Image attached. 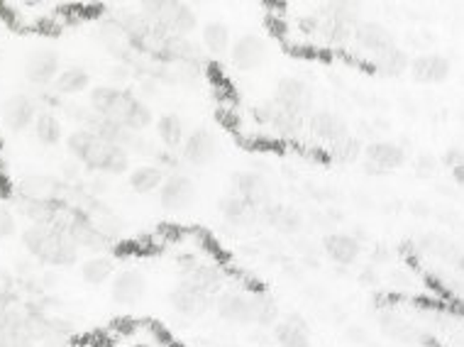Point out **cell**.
<instances>
[{
	"instance_id": "1",
	"label": "cell",
	"mask_w": 464,
	"mask_h": 347,
	"mask_svg": "<svg viewBox=\"0 0 464 347\" xmlns=\"http://www.w3.org/2000/svg\"><path fill=\"white\" fill-rule=\"evenodd\" d=\"M139 15L145 18V22L159 40L167 35L188 37L198 28L196 11L181 0H147V3H142Z\"/></svg>"
},
{
	"instance_id": "2",
	"label": "cell",
	"mask_w": 464,
	"mask_h": 347,
	"mask_svg": "<svg viewBox=\"0 0 464 347\" xmlns=\"http://www.w3.org/2000/svg\"><path fill=\"white\" fill-rule=\"evenodd\" d=\"M81 164L89 171H96V174L100 171V174H108V177H120V174H128L130 171V152L118 147V145H108V142L93 139V145L83 154Z\"/></svg>"
},
{
	"instance_id": "3",
	"label": "cell",
	"mask_w": 464,
	"mask_h": 347,
	"mask_svg": "<svg viewBox=\"0 0 464 347\" xmlns=\"http://www.w3.org/2000/svg\"><path fill=\"white\" fill-rule=\"evenodd\" d=\"M274 103H277L281 110H287V113H294V115H298V118H306V115L313 113L316 91L311 89L303 79L284 76V79H279L277 83Z\"/></svg>"
},
{
	"instance_id": "4",
	"label": "cell",
	"mask_w": 464,
	"mask_h": 347,
	"mask_svg": "<svg viewBox=\"0 0 464 347\" xmlns=\"http://www.w3.org/2000/svg\"><path fill=\"white\" fill-rule=\"evenodd\" d=\"M365 157V171L372 177H386L396 169H401L405 164V149L396 142H386V139H376L369 142L362 149Z\"/></svg>"
},
{
	"instance_id": "5",
	"label": "cell",
	"mask_w": 464,
	"mask_h": 347,
	"mask_svg": "<svg viewBox=\"0 0 464 347\" xmlns=\"http://www.w3.org/2000/svg\"><path fill=\"white\" fill-rule=\"evenodd\" d=\"M169 304L174 306L177 313L186 318H201L206 311L213 308L216 304V296H210L206 294L203 288H198L196 284H191L188 279H184L181 284L171 288V294H169Z\"/></svg>"
},
{
	"instance_id": "6",
	"label": "cell",
	"mask_w": 464,
	"mask_h": 347,
	"mask_svg": "<svg viewBox=\"0 0 464 347\" xmlns=\"http://www.w3.org/2000/svg\"><path fill=\"white\" fill-rule=\"evenodd\" d=\"M196 184L186 174H169L159 189V206L169 213H181L196 201Z\"/></svg>"
},
{
	"instance_id": "7",
	"label": "cell",
	"mask_w": 464,
	"mask_h": 347,
	"mask_svg": "<svg viewBox=\"0 0 464 347\" xmlns=\"http://www.w3.org/2000/svg\"><path fill=\"white\" fill-rule=\"evenodd\" d=\"M217 152H220V145H217L216 132L208 128H196L193 132H186V139L181 145L184 162L196 169L208 167L217 157Z\"/></svg>"
},
{
	"instance_id": "8",
	"label": "cell",
	"mask_w": 464,
	"mask_h": 347,
	"mask_svg": "<svg viewBox=\"0 0 464 347\" xmlns=\"http://www.w3.org/2000/svg\"><path fill=\"white\" fill-rule=\"evenodd\" d=\"M59 51L51 50V47H40V50H32L28 54L22 71H25V79L30 81L32 86H50L59 76Z\"/></svg>"
},
{
	"instance_id": "9",
	"label": "cell",
	"mask_w": 464,
	"mask_h": 347,
	"mask_svg": "<svg viewBox=\"0 0 464 347\" xmlns=\"http://www.w3.org/2000/svg\"><path fill=\"white\" fill-rule=\"evenodd\" d=\"M0 115H3V125L11 132H25L35 125L40 113H37V103L28 93H12L3 100Z\"/></svg>"
},
{
	"instance_id": "10",
	"label": "cell",
	"mask_w": 464,
	"mask_h": 347,
	"mask_svg": "<svg viewBox=\"0 0 464 347\" xmlns=\"http://www.w3.org/2000/svg\"><path fill=\"white\" fill-rule=\"evenodd\" d=\"M42 264H50V267H74L76 259H79V245L71 240L67 233V225L54 223V233H51L47 248L42 249V255L37 257Z\"/></svg>"
},
{
	"instance_id": "11",
	"label": "cell",
	"mask_w": 464,
	"mask_h": 347,
	"mask_svg": "<svg viewBox=\"0 0 464 347\" xmlns=\"http://www.w3.org/2000/svg\"><path fill=\"white\" fill-rule=\"evenodd\" d=\"M230 61L240 71H255L267 61V42L257 35H242L230 44Z\"/></svg>"
},
{
	"instance_id": "12",
	"label": "cell",
	"mask_w": 464,
	"mask_h": 347,
	"mask_svg": "<svg viewBox=\"0 0 464 347\" xmlns=\"http://www.w3.org/2000/svg\"><path fill=\"white\" fill-rule=\"evenodd\" d=\"M213 306H216L217 316L232 326H255L252 296L242 294V291H220Z\"/></svg>"
},
{
	"instance_id": "13",
	"label": "cell",
	"mask_w": 464,
	"mask_h": 347,
	"mask_svg": "<svg viewBox=\"0 0 464 347\" xmlns=\"http://www.w3.org/2000/svg\"><path fill=\"white\" fill-rule=\"evenodd\" d=\"M145 291H147V279L138 269H122L110 284V296L118 306H138Z\"/></svg>"
},
{
	"instance_id": "14",
	"label": "cell",
	"mask_w": 464,
	"mask_h": 347,
	"mask_svg": "<svg viewBox=\"0 0 464 347\" xmlns=\"http://www.w3.org/2000/svg\"><path fill=\"white\" fill-rule=\"evenodd\" d=\"M132 93L118 89V86H96L89 91V108L100 115V118L115 120L118 122L122 110L128 106V100Z\"/></svg>"
},
{
	"instance_id": "15",
	"label": "cell",
	"mask_w": 464,
	"mask_h": 347,
	"mask_svg": "<svg viewBox=\"0 0 464 347\" xmlns=\"http://www.w3.org/2000/svg\"><path fill=\"white\" fill-rule=\"evenodd\" d=\"M232 186H235V196L252 203L255 209L262 210L271 203V186L257 171H238L232 177Z\"/></svg>"
},
{
	"instance_id": "16",
	"label": "cell",
	"mask_w": 464,
	"mask_h": 347,
	"mask_svg": "<svg viewBox=\"0 0 464 347\" xmlns=\"http://www.w3.org/2000/svg\"><path fill=\"white\" fill-rule=\"evenodd\" d=\"M323 252L337 267H350L362 255V242L347 233H327L323 238Z\"/></svg>"
},
{
	"instance_id": "17",
	"label": "cell",
	"mask_w": 464,
	"mask_h": 347,
	"mask_svg": "<svg viewBox=\"0 0 464 347\" xmlns=\"http://www.w3.org/2000/svg\"><path fill=\"white\" fill-rule=\"evenodd\" d=\"M352 40L362 47L365 51H369L372 57L379 54V51L394 47V32L386 30L381 22H372V20H359L352 30Z\"/></svg>"
},
{
	"instance_id": "18",
	"label": "cell",
	"mask_w": 464,
	"mask_h": 347,
	"mask_svg": "<svg viewBox=\"0 0 464 347\" xmlns=\"http://www.w3.org/2000/svg\"><path fill=\"white\" fill-rule=\"evenodd\" d=\"M308 128H311V132L318 139H323L327 145H335L337 139L350 135L347 120L340 113H335V110H316V113H311Z\"/></svg>"
},
{
	"instance_id": "19",
	"label": "cell",
	"mask_w": 464,
	"mask_h": 347,
	"mask_svg": "<svg viewBox=\"0 0 464 347\" xmlns=\"http://www.w3.org/2000/svg\"><path fill=\"white\" fill-rule=\"evenodd\" d=\"M408 71L418 83H443L450 76L452 64L443 54H421V57L411 59Z\"/></svg>"
},
{
	"instance_id": "20",
	"label": "cell",
	"mask_w": 464,
	"mask_h": 347,
	"mask_svg": "<svg viewBox=\"0 0 464 347\" xmlns=\"http://www.w3.org/2000/svg\"><path fill=\"white\" fill-rule=\"evenodd\" d=\"M259 218L274 230H279L281 235H296L303 228L301 210L294 209V206H287V203H269V206L259 210Z\"/></svg>"
},
{
	"instance_id": "21",
	"label": "cell",
	"mask_w": 464,
	"mask_h": 347,
	"mask_svg": "<svg viewBox=\"0 0 464 347\" xmlns=\"http://www.w3.org/2000/svg\"><path fill=\"white\" fill-rule=\"evenodd\" d=\"M257 118L262 120V122H269V125L277 130L279 135H284V138H294V135H298V132L303 130V118H298V115H294V113L281 110L274 100H269V103H262V106H259Z\"/></svg>"
},
{
	"instance_id": "22",
	"label": "cell",
	"mask_w": 464,
	"mask_h": 347,
	"mask_svg": "<svg viewBox=\"0 0 464 347\" xmlns=\"http://www.w3.org/2000/svg\"><path fill=\"white\" fill-rule=\"evenodd\" d=\"M274 340L279 347H311L308 323L298 313L281 318L274 326Z\"/></svg>"
},
{
	"instance_id": "23",
	"label": "cell",
	"mask_w": 464,
	"mask_h": 347,
	"mask_svg": "<svg viewBox=\"0 0 464 347\" xmlns=\"http://www.w3.org/2000/svg\"><path fill=\"white\" fill-rule=\"evenodd\" d=\"M217 209L223 213V218L230 225H235V228H249V225H255L259 220V209H255L252 203H248L245 199H240L235 193H227L220 199L217 203Z\"/></svg>"
},
{
	"instance_id": "24",
	"label": "cell",
	"mask_w": 464,
	"mask_h": 347,
	"mask_svg": "<svg viewBox=\"0 0 464 347\" xmlns=\"http://www.w3.org/2000/svg\"><path fill=\"white\" fill-rule=\"evenodd\" d=\"M161 59L181 61V64H198L201 59V50L188 37H177V35H167L157 42L154 47Z\"/></svg>"
},
{
	"instance_id": "25",
	"label": "cell",
	"mask_w": 464,
	"mask_h": 347,
	"mask_svg": "<svg viewBox=\"0 0 464 347\" xmlns=\"http://www.w3.org/2000/svg\"><path fill=\"white\" fill-rule=\"evenodd\" d=\"M37 343L25 330V316L3 311L0 313V347H35Z\"/></svg>"
},
{
	"instance_id": "26",
	"label": "cell",
	"mask_w": 464,
	"mask_h": 347,
	"mask_svg": "<svg viewBox=\"0 0 464 347\" xmlns=\"http://www.w3.org/2000/svg\"><path fill=\"white\" fill-rule=\"evenodd\" d=\"M372 64H374V69L381 74V76H404L408 67H411V57H408V51L401 50V47H389V50L379 51L372 57Z\"/></svg>"
},
{
	"instance_id": "27",
	"label": "cell",
	"mask_w": 464,
	"mask_h": 347,
	"mask_svg": "<svg viewBox=\"0 0 464 347\" xmlns=\"http://www.w3.org/2000/svg\"><path fill=\"white\" fill-rule=\"evenodd\" d=\"M118 122L130 132H145L154 122V113H152V108L145 100H139L138 96H130L128 106L122 110Z\"/></svg>"
},
{
	"instance_id": "28",
	"label": "cell",
	"mask_w": 464,
	"mask_h": 347,
	"mask_svg": "<svg viewBox=\"0 0 464 347\" xmlns=\"http://www.w3.org/2000/svg\"><path fill=\"white\" fill-rule=\"evenodd\" d=\"M130 177V186L135 193H142V196H147V193H154V191L161 189V184L167 179V174L161 171V169L154 164H142V167L132 169L128 174Z\"/></svg>"
},
{
	"instance_id": "29",
	"label": "cell",
	"mask_w": 464,
	"mask_h": 347,
	"mask_svg": "<svg viewBox=\"0 0 464 347\" xmlns=\"http://www.w3.org/2000/svg\"><path fill=\"white\" fill-rule=\"evenodd\" d=\"M51 89L57 91L59 96H79L83 91H90V76L86 69L79 67H69V69H61L59 76L54 79Z\"/></svg>"
},
{
	"instance_id": "30",
	"label": "cell",
	"mask_w": 464,
	"mask_h": 347,
	"mask_svg": "<svg viewBox=\"0 0 464 347\" xmlns=\"http://www.w3.org/2000/svg\"><path fill=\"white\" fill-rule=\"evenodd\" d=\"M67 233H69L71 240H74L79 248H90V249L103 248V233H100L90 220L79 216V213L67 223Z\"/></svg>"
},
{
	"instance_id": "31",
	"label": "cell",
	"mask_w": 464,
	"mask_h": 347,
	"mask_svg": "<svg viewBox=\"0 0 464 347\" xmlns=\"http://www.w3.org/2000/svg\"><path fill=\"white\" fill-rule=\"evenodd\" d=\"M61 189V184L54 177H47V174H30L25 177L18 184V191L20 196L18 199H50L57 191Z\"/></svg>"
},
{
	"instance_id": "32",
	"label": "cell",
	"mask_w": 464,
	"mask_h": 347,
	"mask_svg": "<svg viewBox=\"0 0 464 347\" xmlns=\"http://www.w3.org/2000/svg\"><path fill=\"white\" fill-rule=\"evenodd\" d=\"M201 37H203V47H206L213 57H223L225 51H230V44H232V35H230V28H227L225 22H206Z\"/></svg>"
},
{
	"instance_id": "33",
	"label": "cell",
	"mask_w": 464,
	"mask_h": 347,
	"mask_svg": "<svg viewBox=\"0 0 464 347\" xmlns=\"http://www.w3.org/2000/svg\"><path fill=\"white\" fill-rule=\"evenodd\" d=\"M157 135L167 149H178L186 139V125L177 113H164L157 120Z\"/></svg>"
},
{
	"instance_id": "34",
	"label": "cell",
	"mask_w": 464,
	"mask_h": 347,
	"mask_svg": "<svg viewBox=\"0 0 464 347\" xmlns=\"http://www.w3.org/2000/svg\"><path fill=\"white\" fill-rule=\"evenodd\" d=\"M113 277H115V264L106 255H96V257L86 259L81 264V279L86 284H90V287H100V284H106Z\"/></svg>"
},
{
	"instance_id": "35",
	"label": "cell",
	"mask_w": 464,
	"mask_h": 347,
	"mask_svg": "<svg viewBox=\"0 0 464 347\" xmlns=\"http://www.w3.org/2000/svg\"><path fill=\"white\" fill-rule=\"evenodd\" d=\"M186 279L191 284H196L198 288H203L210 296H217L223 291V284H225V274L213 264H196V269Z\"/></svg>"
},
{
	"instance_id": "36",
	"label": "cell",
	"mask_w": 464,
	"mask_h": 347,
	"mask_svg": "<svg viewBox=\"0 0 464 347\" xmlns=\"http://www.w3.org/2000/svg\"><path fill=\"white\" fill-rule=\"evenodd\" d=\"M32 128H35V138L40 139V145H44V147H54L64 138L61 120L54 113H40Z\"/></svg>"
},
{
	"instance_id": "37",
	"label": "cell",
	"mask_w": 464,
	"mask_h": 347,
	"mask_svg": "<svg viewBox=\"0 0 464 347\" xmlns=\"http://www.w3.org/2000/svg\"><path fill=\"white\" fill-rule=\"evenodd\" d=\"M74 333H76V327H74L71 320H67V318H50L40 343L44 347H67Z\"/></svg>"
},
{
	"instance_id": "38",
	"label": "cell",
	"mask_w": 464,
	"mask_h": 347,
	"mask_svg": "<svg viewBox=\"0 0 464 347\" xmlns=\"http://www.w3.org/2000/svg\"><path fill=\"white\" fill-rule=\"evenodd\" d=\"M252 316L257 326L274 327L281 320V308L269 294H257V296H252Z\"/></svg>"
},
{
	"instance_id": "39",
	"label": "cell",
	"mask_w": 464,
	"mask_h": 347,
	"mask_svg": "<svg viewBox=\"0 0 464 347\" xmlns=\"http://www.w3.org/2000/svg\"><path fill=\"white\" fill-rule=\"evenodd\" d=\"M51 233H54V225H42V223H32L30 228L22 230V248L30 252L32 257H40L42 249L47 248Z\"/></svg>"
},
{
	"instance_id": "40",
	"label": "cell",
	"mask_w": 464,
	"mask_h": 347,
	"mask_svg": "<svg viewBox=\"0 0 464 347\" xmlns=\"http://www.w3.org/2000/svg\"><path fill=\"white\" fill-rule=\"evenodd\" d=\"M318 20H320L318 32H320V37H323L327 47H345L347 42L352 40V30L355 28H350L345 22L330 20V18H318Z\"/></svg>"
},
{
	"instance_id": "41",
	"label": "cell",
	"mask_w": 464,
	"mask_h": 347,
	"mask_svg": "<svg viewBox=\"0 0 464 347\" xmlns=\"http://www.w3.org/2000/svg\"><path fill=\"white\" fill-rule=\"evenodd\" d=\"M362 139L355 135H347V138L337 139L335 145H330V159H335L340 164H355L362 159Z\"/></svg>"
},
{
	"instance_id": "42",
	"label": "cell",
	"mask_w": 464,
	"mask_h": 347,
	"mask_svg": "<svg viewBox=\"0 0 464 347\" xmlns=\"http://www.w3.org/2000/svg\"><path fill=\"white\" fill-rule=\"evenodd\" d=\"M318 18H330V20L345 22L350 28H355L359 22V5H355V3H326Z\"/></svg>"
},
{
	"instance_id": "43",
	"label": "cell",
	"mask_w": 464,
	"mask_h": 347,
	"mask_svg": "<svg viewBox=\"0 0 464 347\" xmlns=\"http://www.w3.org/2000/svg\"><path fill=\"white\" fill-rule=\"evenodd\" d=\"M93 135H90L89 130H83V128H76L74 132H69L67 135V149H69V154L76 162H81L83 159V154L89 152V147L93 145Z\"/></svg>"
},
{
	"instance_id": "44",
	"label": "cell",
	"mask_w": 464,
	"mask_h": 347,
	"mask_svg": "<svg viewBox=\"0 0 464 347\" xmlns=\"http://www.w3.org/2000/svg\"><path fill=\"white\" fill-rule=\"evenodd\" d=\"M381 327H384L386 335H394V337H398V340H408V335H405L404 330H413V327L408 326L405 320H401V318L394 316V313H391V316L381 318Z\"/></svg>"
},
{
	"instance_id": "45",
	"label": "cell",
	"mask_w": 464,
	"mask_h": 347,
	"mask_svg": "<svg viewBox=\"0 0 464 347\" xmlns=\"http://www.w3.org/2000/svg\"><path fill=\"white\" fill-rule=\"evenodd\" d=\"M18 233V218L8 206H0V240L12 238Z\"/></svg>"
},
{
	"instance_id": "46",
	"label": "cell",
	"mask_w": 464,
	"mask_h": 347,
	"mask_svg": "<svg viewBox=\"0 0 464 347\" xmlns=\"http://www.w3.org/2000/svg\"><path fill=\"white\" fill-rule=\"evenodd\" d=\"M435 171H437V159H435L433 154H418V157H415V174H418L421 179L433 177Z\"/></svg>"
},
{
	"instance_id": "47",
	"label": "cell",
	"mask_w": 464,
	"mask_h": 347,
	"mask_svg": "<svg viewBox=\"0 0 464 347\" xmlns=\"http://www.w3.org/2000/svg\"><path fill=\"white\" fill-rule=\"evenodd\" d=\"M464 162V154H462V147H450L447 152H444L443 157V164L447 169H454V167H462Z\"/></svg>"
},
{
	"instance_id": "48",
	"label": "cell",
	"mask_w": 464,
	"mask_h": 347,
	"mask_svg": "<svg viewBox=\"0 0 464 347\" xmlns=\"http://www.w3.org/2000/svg\"><path fill=\"white\" fill-rule=\"evenodd\" d=\"M154 157L159 159L157 167L161 169V171H164V167H171V169L178 167V157H177V154H171V152H157Z\"/></svg>"
},
{
	"instance_id": "49",
	"label": "cell",
	"mask_w": 464,
	"mask_h": 347,
	"mask_svg": "<svg viewBox=\"0 0 464 347\" xmlns=\"http://www.w3.org/2000/svg\"><path fill=\"white\" fill-rule=\"evenodd\" d=\"M128 79H130V71L125 69V67H113V69L108 71L110 83H118V86H122V83H125Z\"/></svg>"
},
{
	"instance_id": "50",
	"label": "cell",
	"mask_w": 464,
	"mask_h": 347,
	"mask_svg": "<svg viewBox=\"0 0 464 347\" xmlns=\"http://www.w3.org/2000/svg\"><path fill=\"white\" fill-rule=\"evenodd\" d=\"M301 28L306 32H318L320 28V20H318V15H306L303 20H301Z\"/></svg>"
},
{
	"instance_id": "51",
	"label": "cell",
	"mask_w": 464,
	"mask_h": 347,
	"mask_svg": "<svg viewBox=\"0 0 464 347\" xmlns=\"http://www.w3.org/2000/svg\"><path fill=\"white\" fill-rule=\"evenodd\" d=\"M79 169H81V162H76V159H74V164H67V167H64V171H67V179L69 181L79 179Z\"/></svg>"
},
{
	"instance_id": "52",
	"label": "cell",
	"mask_w": 464,
	"mask_h": 347,
	"mask_svg": "<svg viewBox=\"0 0 464 347\" xmlns=\"http://www.w3.org/2000/svg\"><path fill=\"white\" fill-rule=\"evenodd\" d=\"M359 281H362V284H376V281H379V277L374 274V269L366 267L365 272L359 274Z\"/></svg>"
},
{
	"instance_id": "53",
	"label": "cell",
	"mask_w": 464,
	"mask_h": 347,
	"mask_svg": "<svg viewBox=\"0 0 464 347\" xmlns=\"http://www.w3.org/2000/svg\"><path fill=\"white\" fill-rule=\"evenodd\" d=\"M450 171H452V179L457 181V184H462V181H464V169L462 167H454V169H450Z\"/></svg>"
},
{
	"instance_id": "54",
	"label": "cell",
	"mask_w": 464,
	"mask_h": 347,
	"mask_svg": "<svg viewBox=\"0 0 464 347\" xmlns=\"http://www.w3.org/2000/svg\"><path fill=\"white\" fill-rule=\"evenodd\" d=\"M347 337H350V340H362V327H350V333H347Z\"/></svg>"
},
{
	"instance_id": "55",
	"label": "cell",
	"mask_w": 464,
	"mask_h": 347,
	"mask_svg": "<svg viewBox=\"0 0 464 347\" xmlns=\"http://www.w3.org/2000/svg\"><path fill=\"white\" fill-rule=\"evenodd\" d=\"M132 347H149V345H142V343H139V345H132Z\"/></svg>"
}]
</instances>
